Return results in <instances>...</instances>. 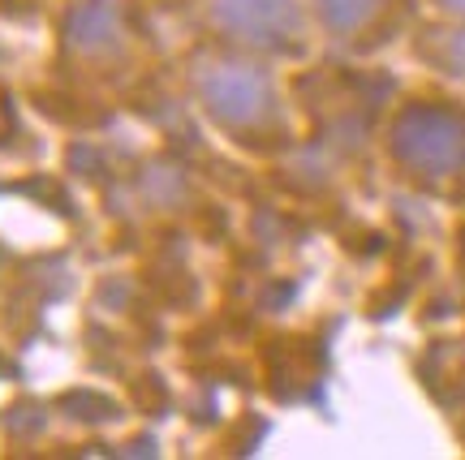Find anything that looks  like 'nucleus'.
I'll return each mask as SVG.
<instances>
[{
	"instance_id": "f257e3e1",
	"label": "nucleus",
	"mask_w": 465,
	"mask_h": 460,
	"mask_svg": "<svg viewBox=\"0 0 465 460\" xmlns=\"http://www.w3.org/2000/svg\"><path fill=\"white\" fill-rule=\"evenodd\" d=\"M392 155L410 172L449 177L465 168V116L440 103H410L392 121Z\"/></svg>"
},
{
	"instance_id": "f03ea898",
	"label": "nucleus",
	"mask_w": 465,
	"mask_h": 460,
	"mask_svg": "<svg viewBox=\"0 0 465 460\" xmlns=\"http://www.w3.org/2000/svg\"><path fill=\"white\" fill-rule=\"evenodd\" d=\"M203 103L229 130H263L276 113V91L263 69L242 65V61H220L199 78Z\"/></svg>"
},
{
	"instance_id": "7ed1b4c3",
	"label": "nucleus",
	"mask_w": 465,
	"mask_h": 460,
	"mask_svg": "<svg viewBox=\"0 0 465 460\" xmlns=\"http://www.w3.org/2000/svg\"><path fill=\"white\" fill-rule=\"evenodd\" d=\"M212 22L250 48L284 52L302 39L298 0H212Z\"/></svg>"
},
{
	"instance_id": "20e7f679",
	"label": "nucleus",
	"mask_w": 465,
	"mask_h": 460,
	"mask_svg": "<svg viewBox=\"0 0 465 460\" xmlns=\"http://www.w3.org/2000/svg\"><path fill=\"white\" fill-rule=\"evenodd\" d=\"M125 31V9L121 0H83L69 14V44L83 56H100V52L116 48Z\"/></svg>"
},
{
	"instance_id": "39448f33",
	"label": "nucleus",
	"mask_w": 465,
	"mask_h": 460,
	"mask_svg": "<svg viewBox=\"0 0 465 460\" xmlns=\"http://www.w3.org/2000/svg\"><path fill=\"white\" fill-rule=\"evenodd\" d=\"M315 5H319V17L336 34H358L383 14L388 0H315Z\"/></svg>"
},
{
	"instance_id": "423d86ee",
	"label": "nucleus",
	"mask_w": 465,
	"mask_h": 460,
	"mask_svg": "<svg viewBox=\"0 0 465 460\" xmlns=\"http://www.w3.org/2000/svg\"><path fill=\"white\" fill-rule=\"evenodd\" d=\"M449 65L465 78V31H457V34L449 39Z\"/></svg>"
},
{
	"instance_id": "0eeeda50",
	"label": "nucleus",
	"mask_w": 465,
	"mask_h": 460,
	"mask_svg": "<svg viewBox=\"0 0 465 460\" xmlns=\"http://www.w3.org/2000/svg\"><path fill=\"white\" fill-rule=\"evenodd\" d=\"M444 5H449L452 14H461V17H465V0H444Z\"/></svg>"
}]
</instances>
